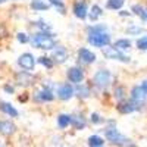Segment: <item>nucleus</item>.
I'll use <instances>...</instances> for the list:
<instances>
[{"instance_id": "nucleus-1", "label": "nucleus", "mask_w": 147, "mask_h": 147, "mask_svg": "<svg viewBox=\"0 0 147 147\" xmlns=\"http://www.w3.org/2000/svg\"><path fill=\"white\" fill-rule=\"evenodd\" d=\"M88 43L93 47H103L110 43V34L105 25H91L88 27Z\"/></svg>"}, {"instance_id": "nucleus-2", "label": "nucleus", "mask_w": 147, "mask_h": 147, "mask_svg": "<svg viewBox=\"0 0 147 147\" xmlns=\"http://www.w3.org/2000/svg\"><path fill=\"white\" fill-rule=\"evenodd\" d=\"M105 137L110 144L116 146V147H136V144H134L128 137H125L124 134L119 132V129L115 127V122H112L110 127L105 128Z\"/></svg>"}, {"instance_id": "nucleus-3", "label": "nucleus", "mask_w": 147, "mask_h": 147, "mask_svg": "<svg viewBox=\"0 0 147 147\" xmlns=\"http://www.w3.org/2000/svg\"><path fill=\"white\" fill-rule=\"evenodd\" d=\"M30 43L35 49H43V50H53L56 47V40H55V34L52 32H35L31 38Z\"/></svg>"}, {"instance_id": "nucleus-4", "label": "nucleus", "mask_w": 147, "mask_h": 147, "mask_svg": "<svg viewBox=\"0 0 147 147\" xmlns=\"http://www.w3.org/2000/svg\"><path fill=\"white\" fill-rule=\"evenodd\" d=\"M110 82H112V74H110V71H107V69L97 71L94 74V77H93V84L99 90L107 88L109 85H110Z\"/></svg>"}, {"instance_id": "nucleus-5", "label": "nucleus", "mask_w": 147, "mask_h": 147, "mask_svg": "<svg viewBox=\"0 0 147 147\" xmlns=\"http://www.w3.org/2000/svg\"><path fill=\"white\" fill-rule=\"evenodd\" d=\"M57 97L60 100H69V99H72L74 96H75V88H74V85L71 84V82H65V84H62V85H59L57 87Z\"/></svg>"}, {"instance_id": "nucleus-6", "label": "nucleus", "mask_w": 147, "mask_h": 147, "mask_svg": "<svg viewBox=\"0 0 147 147\" xmlns=\"http://www.w3.org/2000/svg\"><path fill=\"white\" fill-rule=\"evenodd\" d=\"M103 55H105L107 59L119 60V62H125V63L129 62V57H128L127 55H124V52L116 50L115 47H105V49H103Z\"/></svg>"}, {"instance_id": "nucleus-7", "label": "nucleus", "mask_w": 147, "mask_h": 147, "mask_svg": "<svg viewBox=\"0 0 147 147\" xmlns=\"http://www.w3.org/2000/svg\"><path fill=\"white\" fill-rule=\"evenodd\" d=\"M18 65L24 69V71H32L35 68V57L31 55V53H22L19 57H18Z\"/></svg>"}, {"instance_id": "nucleus-8", "label": "nucleus", "mask_w": 147, "mask_h": 147, "mask_svg": "<svg viewBox=\"0 0 147 147\" xmlns=\"http://www.w3.org/2000/svg\"><path fill=\"white\" fill-rule=\"evenodd\" d=\"M66 77H68V81L72 84H81L84 80V71L80 66H71L66 72Z\"/></svg>"}, {"instance_id": "nucleus-9", "label": "nucleus", "mask_w": 147, "mask_h": 147, "mask_svg": "<svg viewBox=\"0 0 147 147\" xmlns=\"http://www.w3.org/2000/svg\"><path fill=\"white\" fill-rule=\"evenodd\" d=\"M78 59H80V62H82L84 65H91V63L96 62L97 56L91 50H88L87 47H81L78 50Z\"/></svg>"}, {"instance_id": "nucleus-10", "label": "nucleus", "mask_w": 147, "mask_h": 147, "mask_svg": "<svg viewBox=\"0 0 147 147\" xmlns=\"http://www.w3.org/2000/svg\"><path fill=\"white\" fill-rule=\"evenodd\" d=\"M74 15L82 21L88 16V5L85 0H80V2H77L74 5Z\"/></svg>"}, {"instance_id": "nucleus-11", "label": "nucleus", "mask_w": 147, "mask_h": 147, "mask_svg": "<svg viewBox=\"0 0 147 147\" xmlns=\"http://www.w3.org/2000/svg\"><path fill=\"white\" fill-rule=\"evenodd\" d=\"M34 99L37 102H41V103H47V102H53L55 99V94H53V90L52 88H41L38 91H35L34 94Z\"/></svg>"}, {"instance_id": "nucleus-12", "label": "nucleus", "mask_w": 147, "mask_h": 147, "mask_svg": "<svg viewBox=\"0 0 147 147\" xmlns=\"http://www.w3.org/2000/svg\"><path fill=\"white\" fill-rule=\"evenodd\" d=\"M52 59H53V62H56V63H65L66 59H68V50H66V47L60 46V44L56 46L53 49Z\"/></svg>"}, {"instance_id": "nucleus-13", "label": "nucleus", "mask_w": 147, "mask_h": 147, "mask_svg": "<svg viewBox=\"0 0 147 147\" xmlns=\"http://www.w3.org/2000/svg\"><path fill=\"white\" fill-rule=\"evenodd\" d=\"M146 99H147V96H146V93L143 91V88L140 87V85H138V87H134L131 90V102L136 103L138 107L144 105Z\"/></svg>"}, {"instance_id": "nucleus-14", "label": "nucleus", "mask_w": 147, "mask_h": 147, "mask_svg": "<svg viewBox=\"0 0 147 147\" xmlns=\"http://www.w3.org/2000/svg\"><path fill=\"white\" fill-rule=\"evenodd\" d=\"M71 125L74 129H77V131H81L85 128V125H87V121H85L84 115L80 113V112H75V113H72L71 115Z\"/></svg>"}, {"instance_id": "nucleus-15", "label": "nucleus", "mask_w": 147, "mask_h": 147, "mask_svg": "<svg viewBox=\"0 0 147 147\" xmlns=\"http://www.w3.org/2000/svg\"><path fill=\"white\" fill-rule=\"evenodd\" d=\"M16 127L12 121H0V134L5 137H9L12 134H15Z\"/></svg>"}, {"instance_id": "nucleus-16", "label": "nucleus", "mask_w": 147, "mask_h": 147, "mask_svg": "<svg viewBox=\"0 0 147 147\" xmlns=\"http://www.w3.org/2000/svg\"><path fill=\"white\" fill-rule=\"evenodd\" d=\"M140 107L136 105V103H132L131 100H122L119 105H118V110L121 113H132V112H136V110H138Z\"/></svg>"}, {"instance_id": "nucleus-17", "label": "nucleus", "mask_w": 147, "mask_h": 147, "mask_svg": "<svg viewBox=\"0 0 147 147\" xmlns=\"http://www.w3.org/2000/svg\"><path fill=\"white\" fill-rule=\"evenodd\" d=\"M0 110H2L5 115L10 116V118H18V116H19L18 109H16L13 105L7 103V102H0Z\"/></svg>"}, {"instance_id": "nucleus-18", "label": "nucleus", "mask_w": 147, "mask_h": 147, "mask_svg": "<svg viewBox=\"0 0 147 147\" xmlns=\"http://www.w3.org/2000/svg\"><path fill=\"white\" fill-rule=\"evenodd\" d=\"M32 80H34V77L27 71H21V72L16 74V81L21 85H30L32 82Z\"/></svg>"}, {"instance_id": "nucleus-19", "label": "nucleus", "mask_w": 147, "mask_h": 147, "mask_svg": "<svg viewBox=\"0 0 147 147\" xmlns=\"http://www.w3.org/2000/svg\"><path fill=\"white\" fill-rule=\"evenodd\" d=\"M105 138L100 137V136H97V134H93V136H90L87 138V144L88 147H103L105 146Z\"/></svg>"}, {"instance_id": "nucleus-20", "label": "nucleus", "mask_w": 147, "mask_h": 147, "mask_svg": "<svg viewBox=\"0 0 147 147\" xmlns=\"http://www.w3.org/2000/svg\"><path fill=\"white\" fill-rule=\"evenodd\" d=\"M57 127L60 129H66L68 127H71V115L68 113H60L57 116Z\"/></svg>"}, {"instance_id": "nucleus-21", "label": "nucleus", "mask_w": 147, "mask_h": 147, "mask_svg": "<svg viewBox=\"0 0 147 147\" xmlns=\"http://www.w3.org/2000/svg\"><path fill=\"white\" fill-rule=\"evenodd\" d=\"M113 47L116 49V50L119 52H124V50H128V49H131V41L128 38H119L115 41Z\"/></svg>"}, {"instance_id": "nucleus-22", "label": "nucleus", "mask_w": 147, "mask_h": 147, "mask_svg": "<svg viewBox=\"0 0 147 147\" xmlns=\"http://www.w3.org/2000/svg\"><path fill=\"white\" fill-rule=\"evenodd\" d=\"M49 3H46L44 0H32L31 2V9H34V10H47L49 9Z\"/></svg>"}, {"instance_id": "nucleus-23", "label": "nucleus", "mask_w": 147, "mask_h": 147, "mask_svg": "<svg viewBox=\"0 0 147 147\" xmlns=\"http://www.w3.org/2000/svg\"><path fill=\"white\" fill-rule=\"evenodd\" d=\"M75 93L78 94V97H81V99H87L90 96V88H88V85L78 84V87L75 88Z\"/></svg>"}, {"instance_id": "nucleus-24", "label": "nucleus", "mask_w": 147, "mask_h": 147, "mask_svg": "<svg viewBox=\"0 0 147 147\" xmlns=\"http://www.w3.org/2000/svg\"><path fill=\"white\" fill-rule=\"evenodd\" d=\"M102 13H103L102 7H100L99 5H94V6H91V10H90L88 16H90V19H91V21H97V19H99V18L102 16Z\"/></svg>"}, {"instance_id": "nucleus-25", "label": "nucleus", "mask_w": 147, "mask_h": 147, "mask_svg": "<svg viewBox=\"0 0 147 147\" xmlns=\"http://www.w3.org/2000/svg\"><path fill=\"white\" fill-rule=\"evenodd\" d=\"M38 63L43 65L46 69H52V68L55 66L53 59H52V57H47V56H41V57H38Z\"/></svg>"}, {"instance_id": "nucleus-26", "label": "nucleus", "mask_w": 147, "mask_h": 147, "mask_svg": "<svg viewBox=\"0 0 147 147\" xmlns=\"http://www.w3.org/2000/svg\"><path fill=\"white\" fill-rule=\"evenodd\" d=\"M124 2L125 0H107V9H112V10H119L122 6H124Z\"/></svg>"}, {"instance_id": "nucleus-27", "label": "nucleus", "mask_w": 147, "mask_h": 147, "mask_svg": "<svg viewBox=\"0 0 147 147\" xmlns=\"http://www.w3.org/2000/svg\"><path fill=\"white\" fill-rule=\"evenodd\" d=\"M49 5L55 6L57 9V12H60V13H65V10H66V7H65L62 0H49Z\"/></svg>"}, {"instance_id": "nucleus-28", "label": "nucleus", "mask_w": 147, "mask_h": 147, "mask_svg": "<svg viewBox=\"0 0 147 147\" xmlns=\"http://www.w3.org/2000/svg\"><path fill=\"white\" fill-rule=\"evenodd\" d=\"M35 25L40 28L41 32H50V30H52V25H50V24H46V22L41 21V19H40V21H37V22H35Z\"/></svg>"}, {"instance_id": "nucleus-29", "label": "nucleus", "mask_w": 147, "mask_h": 147, "mask_svg": "<svg viewBox=\"0 0 147 147\" xmlns=\"http://www.w3.org/2000/svg\"><path fill=\"white\" fill-rule=\"evenodd\" d=\"M103 121H105V119H103L99 113H96V112L90 115V122H91V124H94V125H100V124H103Z\"/></svg>"}, {"instance_id": "nucleus-30", "label": "nucleus", "mask_w": 147, "mask_h": 147, "mask_svg": "<svg viewBox=\"0 0 147 147\" xmlns=\"http://www.w3.org/2000/svg\"><path fill=\"white\" fill-rule=\"evenodd\" d=\"M30 38H31V37H30L27 32H18V34H16V40H18L21 44L30 43Z\"/></svg>"}, {"instance_id": "nucleus-31", "label": "nucleus", "mask_w": 147, "mask_h": 147, "mask_svg": "<svg viewBox=\"0 0 147 147\" xmlns=\"http://www.w3.org/2000/svg\"><path fill=\"white\" fill-rule=\"evenodd\" d=\"M115 99L119 100V102H122L125 99V90H124V87H116L115 88Z\"/></svg>"}, {"instance_id": "nucleus-32", "label": "nucleus", "mask_w": 147, "mask_h": 147, "mask_svg": "<svg viewBox=\"0 0 147 147\" xmlns=\"http://www.w3.org/2000/svg\"><path fill=\"white\" fill-rule=\"evenodd\" d=\"M137 47L140 50H147V35H143L141 38L137 40Z\"/></svg>"}, {"instance_id": "nucleus-33", "label": "nucleus", "mask_w": 147, "mask_h": 147, "mask_svg": "<svg viewBox=\"0 0 147 147\" xmlns=\"http://www.w3.org/2000/svg\"><path fill=\"white\" fill-rule=\"evenodd\" d=\"M143 10H144V7H143L141 5H134V6H132V12H134L136 15H138L140 18H141V15H143Z\"/></svg>"}, {"instance_id": "nucleus-34", "label": "nucleus", "mask_w": 147, "mask_h": 147, "mask_svg": "<svg viewBox=\"0 0 147 147\" xmlns=\"http://www.w3.org/2000/svg\"><path fill=\"white\" fill-rule=\"evenodd\" d=\"M128 32L137 34V32H141V28H138V27H129V28H128Z\"/></svg>"}, {"instance_id": "nucleus-35", "label": "nucleus", "mask_w": 147, "mask_h": 147, "mask_svg": "<svg viewBox=\"0 0 147 147\" xmlns=\"http://www.w3.org/2000/svg\"><path fill=\"white\" fill-rule=\"evenodd\" d=\"M140 87L143 88V91L146 93V96H147V80H144L143 82H141V85H140Z\"/></svg>"}, {"instance_id": "nucleus-36", "label": "nucleus", "mask_w": 147, "mask_h": 147, "mask_svg": "<svg viewBox=\"0 0 147 147\" xmlns=\"http://www.w3.org/2000/svg\"><path fill=\"white\" fill-rule=\"evenodd\" d=\"M5 91H6V93H10V94H13L15 88H13V87H10V85H5Z\"/></svg>"}, {"instance_id": "nucleus-37", "label": "nucleus", "mask_w": 147, "mask_h": 147, "mask_svg": "<svg viewBox=\"0 0 147 147\" xmlns=\"http://www.w3.org/2000/svg\"><path fill=\"white\" fill-rule=\"evenodd\" d=\"M141 19H143V21H147V7H144V10H143V15H141Z\"/></svg>"}, {"instance_id": "nucleus-38", "label": "nucleus", "mask_w": 147, "mask_h": 147, "mask_svg": "<svg viewBox=\"0 0 147 147\" xmlns=\"http://www.w3.org/2000/svg\"><path fill=\"white\" fill-rule=\"evenodd\" d=\"M0 147H6V144H5V143H2V141H0Z\"/></svg>"}, {"instance_id": "nucleus-39", "label": "nucleus", "mask_w": 147, "mask_h": 147, "mask_svg": "<svg viewBox=\"0 0 147 147\" xmlns=\"http://www.w3.org/2000/svg\"><path fill=\"white\" fill-rule=\"evenodd\" d=\"M3 2H6V0H0V3H3Z\"/></svg>"}]
</instances>
